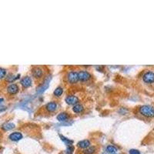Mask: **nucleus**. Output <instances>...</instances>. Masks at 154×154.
Instances as JSON below:
<instances>
[{
	"instance_id": "obj_1",
	"label": "nucleus",
	"mask_w": 154,
	"mask_h": 154,
	"mask_svg": "<svg viewBox=\"0 0 154 154\" xmlns=\"http://www.w3.org/2000/svg\"><path fill=\"white\" fill-rule=\"evenodd\" d=\"M140 112L143 116L146 117H149V118L154 117V108L151 106H149V105L142 106L140 108Z\"/></svg>"
},
{
	"instance_id": "obj_2",
	"label": "nucleus",
	"mask_w": 154,
	"mask_h": 154,
	"mask_svg": "<svg viewBox=\"0 0 154 154\" xmlns=\"http://www.w3.org/2000/svg\"><path fill=\"white\" fill-rule=\"evenodd\" d=\"M143 80L146 83H154V72L148 71L145 72L143 75Z\"/></svg>"
},
{
	"instance_id": "obj_3",
	"label": "nucleus",
	"mask_w": 154,
	"mask_h": 154,
	"mask_svg": "<svg viewBox=\"0 0 154 154\" xmlns=\"http://www.w3.org/2000/svg\"><path fill=\"white\" fill-rule=\"evenodd\" d=\"M91 77V75L89 72L86 71V70H81L80 72H78V79L79 81H82V82H86L87 80H89Z\"/></svg>"
},
{
	"instance_id": "obj_4",
	"label": "nucleus",
	"mask_w": 154,
	"mask_h": 154,
	"mask_svg": "<svg viewBox=\"0 0 154 154\" xmlns=\"http://www.w3.org/2000/svg\"><path fill=\"white\" fill-rule=\"evenodd\" d=\"M67 79L69 83H76L77 82L79 81L78 79V72H74V71H71L68 73L67 75Z\"/></svg>"
},
{
	"instance_id": "obj_5",
	"label": "nucleus",
	"mask_w": 154,
	"mask_h": 154,
	"mask_svg": "<svg viewBox=\"0 0 154 154\" xmlns=\"http://www.w3.org/2000/svg\"><path fill=\"white\" fill-rule=\"evenodd\" d=\"M9 140L14 142H16V141H19L20 140L23 138V136L21 133L19 132H14L12 133L9 136Z\"/></svg>"
},
{
	"instance_id": "obj_6",
	"label": "nucleus",
	"mask_w": 154,
	"mask_h": 154,
	"mask_svg": "<svg viewBox=\"0 0 154 154\" xmlns=\"http://www.w3.org/2000/svg\"><path fill=\"white\" fill-rule=\"evenodd\" d=\"M20 83L24 88H28V87L32 86L33 81H32V79H31L29 76H25L21 80Z\"/></svg>"
},
{
	"instance_id": "obj_7",
	"label": "nucleus",
	"mask_w": 154,
	"mask_h": 154,
	"mask_svg": "<svg viewBox=\"0 0 154 154\" xmlns=\"http://www.w3.org/2000/svg\"><path fill=\"white\" fill-rule=\"evenodd\" d=\"M66 102L69 105H76L79 102V99L75 96H68L66 97Z\"/></svg>"
},
{
	"instance_id": "obj_8",
	"label": "nucleus",
	"mask_w": 154,
	"mask_h": 154,
	"mask_svg": "<svg viewBox=\"0 0 154 154\" xmlns=\"http://www.w3.org/2000/svg\"><path fill=\"white\" fill-rule=\"evenodd\" d=\"M7 92L12 95L16 94L19 92V86L16 84H11L7 87Z\"/></svg>"
},
{
	"instance_id": "obj_9",
	"label": "nucleus",
	"mask_w": 154,
	"mask_h": 154,
	"mask_svg": "<svg viewBox=\"0 0 154 154\" xmlns=\"http://www.w3.org/2000/svg\"><path fill=\"white\" fill-rule=\"evenodd\" d=\"M50 80H51V77H48V80H47V78H46V79L45 80L44 83H43L42 86H39V87L37 89V92H39V93H40V92H44V91H45L46 89H47V87H48V86H49V83Z\"/></svg>"
},
{
	"instance_id": "obj_10",
	"label": "nucleus",
	"mask_w": 154,
	"mask_h": 154,
	"mask_svg": "<svg viewBox=\"0 0 154 154\" xmlns=\"http://www.w3.org/2000/svg\"><path fill=\"white\" fill-rule=\"evenodd\" d=\"M45 108L48 112H55L57 109V104L56 102H49L45 105Z\"/></svg>"
},
{
	"instance_id": "obj_11",
	"label": "nucleus",
	"mask_w": 154,
	"mask_h": 154,
	"mask_svg": "<svg viewBox=\"0 0 154 154\" xmlns=\"http://www.w3.org/2000/svg\"><path fill=\"white\" fill-rule=\"evenodd\" d=\"M33 76L36 77V78H41L43 75V71L39 67H35L33 69Z\"/></svg>"
},
{
	"instance_id": "obj_12",
	"label": "nucleus",
	"mask_w": 154,
	"mask_h": 154,
	"mask_svg": "<svg viewBox=\"0 0 154 154\" xmlns=\"http://www.w3.org/2000/svg\"><path fill=\"white\" fill-rule=\"evenodd\" d=\"M77 146H78L81 149H86L89 146H90V141L88 140H81L78 143H77Z\"/></svg>"
},
{
	"instance_id": "obj_13",
	"label": "nucleus",
	"mask_w": 154,
	"mask_h": 154,
	"mask_svg": "<svg viewBox=\"0 0 154 154\" xmlns=\"http://www.w3.org/2000/svg\"><path fill=\"white\" fill-rule=\"evenodd\" d=\"M69 116L67 113H65V112H63V113H60L58 116H57V119L59 121V122H63V121H66L69 119Z\"/></svg>"
},
{
	"instance_id": "obj_14",
	"label": "nucleus",
	"mask_w": 154,
	"mask_h": 154,
	"mask_svg": "<svg viewBox=\"0 0 154 154\" xmlns=\"http://www.w3.org/2000/svg\"><path fill=\"white\" fill-rule=\"evenodd\" d=\"M83 110H84L83 106L81 105V104H79V103L73 106V108H72V111L74 113H82L83 111Z\"/></svg>"
},
{
	"instance_id": "obj_15",
	"label": "nucleus",
	"mask_w": 154,
	"mask_h": 154,
	"mask_svg": "<svg viewBox=\"0 0 154 154\" xmlns=\"http://www.w3.org/2000/svg\"><path fill=\"white\" fill-rule=\"evenodd\" d=\"M2 128L4 130H6V131L11 130L15 128V124H14V123H12V122H6V123H4V124L3 125Z\"/></svg>"
},
{
	"instance_id": "obj_16",
	"label": "nucleus",
	"mask_w": 154,
	"mask_h": 154,
	"mask_svg": "<svg viewBox=\"0 0 154 154\" xmlns=\"http://www.w3.org/2000/svg\"><path fill=\"white\" fill-rule=\"evenodd\" d=\"M96 146H89L88 148L85 149V150L83 151V152H84V154H93V153L96 152Z\"/></svg>"
},
{
	"instance_id": "obj_17",
	"label": "nucleus",
	"mask_w": 154,
	"mask_h": 154,
	"mask_svg": "<svg viewBox=\"0 0 154 154\" xmlns=\"http://www.w3.org/2000/svg\"><path fill=\"white\" fill-rule=\"evenodd\" d=\"M59 137L61 138V140L66 143V145H67V146H72V144L73 143V140H69V139L65 137V136H63V135H59Z\"/></svg>"
},
{
	"instance_id": "obj_18",
	"label": "nucleus",
	"mask_w": 154,
	"mask_h": 154,
	"mask_svg": "<svg viewBox=\"0 0 154 154\" xmlns=\"http://www.w3.org/2000/svg\"><path fill=\"white\" fill-rule=\"evenodd\" d=\"M116 151H117V149L114 146L110 145L106 147V152L110 154H115L116 152Z\"/></svg>"
},
{
	"instance_id": "obj_19",
	"label": "nucleus",
	"mask_w": 154,
	"mask_h": 154,
	"mask_svg": "<svg viewBox=\"0 0 154 154\" xmlns=\"http://www.w3.org/2000/svg\"><path fill=\"white\" fill-rule=\"evenodd\" d=\"M53 93H54V95H55L56 96L59 97V96H61L62 95H63V88H62V87L59 86V87H57V88L54 90Z\"/></svg>"
},
{
	"instance_id": "obj_20",
	"label": "nucleus",
	"mask_w": 154,
	"mask_h": 154,
	"mask_svg": "<svg viewBox=\"0 0 154 154\" xmlns=\"http://www.w3.org/2000/svg\"><path fill=\"white\" fill-rule=\"evenodd\" d=\"M74 151V147L73 146H68L67 148H66V154H72Z\"/></svg>"
},
{
	"instance_id": "obj_21",
	"label": "nucleus",
	"mask_w": 154,
	"mask_h": 154,
	"mask_svg": "<svg viewBox=\"0 0 154 154\" xmlns=\"http://www.w3.org/2000/svg\"><path fill=\"white\" fill-rule=\"evenodd\" d=\"M6 75V70L3 68H0V79L4 78Z\"/></svg>"
},
{
	"instance_id": "obj_22",
	"label": "nucleus",
	"mask_w": 154,
	"mask_h": 154,
	"mask_svg": "<svg viewBox=\"0 0 154 154\" xmlns=\"http://www.w3.org/2000/svg\"><path fill=\"white\" fill-rule=\"evenodd\" d=\"M130 154H140V152L139 151L138 149H132L129 151Z\"/></svg>"
},
{
	"instance_id": "obj_23",
	"label": "nucleus",
	"mask_w": 154,
	"mask_h": 154,
	"mask_svg": "<svg viewBox=\"0 0 154 154\" xmlns=\"http://www.w3.org/2000/svg\"><path fill=\"white\" fill-rule=\"evenodd\" d=\"M3 100H4V99H3V98H0V103H1V102H2L3 101Z\"/></svg>"
},
{
	"instance_id": "obj_24",
	"label": "nucleus",
	"mask_w": 154,
	"mask_h": 154,
	"mask_svg": "<svg viewBox=\"0 0 154 154\" xmlns=\"http://www.w3.org/2000/svg\"><path fill=\"white\" fill-rule=\"evenodd\" d=\"M115 154H116V153H115Z\"/></svg>"
}]
</instances>
